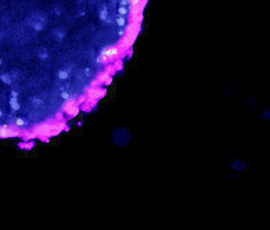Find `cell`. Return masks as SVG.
<instances>
[{
    "label": "cell",
    "instance_id": "cell-8",
    "mask_svg": "<svg viewBox=\"0 0 270 230\" xmlns=\"http://www.w3.org/2000/svg\"><path fill=\"white\" fill-rule=\"evenodd\" d=\"M14 125L17 126V128H21V126H27V122H25V119H22V118H17Z\"/></svg>",
    "mask_w": 270,
    "mask_h": 230
},
{
    "label": "cell",
    "instance_id": "cell-3",
    "mask_svg": "<svg viewBox=\"0 0 270 230\" xmlns=\"http://www.w3.org/2000/svg\"><path fill=\"white\" fill-rule=\"evenodd\" d=\"M64 129H65V123L64 122H57L56 125H53V130H51V133H50V136H56V135H58L60 132H63Z\"/></svg>",
    "mask_w": 270,
    "mask_h": 230
},
{
    "label": "cell",
    "instance_id": "cell-10",
    "mask_svg": "<svg viewBox=\"0 0 270 230\" xmlns=\"http://www.w3.org/2000/svg\"><path fill=\"white\" fill-rule=\"evenodd\" d=\"M61 97H63L64 100H69V99H71V94H69L68 92H63V93H61Z\"/></svg>",
    "mask_w": 270,
    "mask_h": 230
},
{
    "label": "cell",
    "instance_id": "cell-11",
    "mask_svg": "<svg viewBox=\"0 0 270 230\" xmlns=\"http://www.w3.org/2000/svg\"><path fill=\"white\" fill-rule=\"evenodd\" d=\"M0 65H2V58H0Z\"/></svg>",
    "mask_w": 270,
    "mask_h": 230
},
{
    "label": "cell",
    "instance_id": "cell-7",
    "mask_svg": "<svg viewBox=\"0 0 270 230\" xmlns=\"http://www.w3.org/2000/svg\"><path fill=\"white\" fill-rule=\"evenodd\" d=\"M10 107H11L13 111H18L20 108H21V105H20V103H18L17 97H11V99H10Z\"/></svg>",
    "mask_w": 270,
    "mask_h": 230
},
{
    "label": "cell",
    "instance_id": "cell-12",
    "mask_svg": "<svg viewBox=\"0 0 270 230\" xmlns=\"http://www.w3.org/2000/svg\"><path fill=\"white\" fill-rule=\"evenodd\" d=\"M0 117H2V111H0Z\"/></svg>",
    "mask_w": 270,
    "mask_h": 230
},
{
    "label": "cell",
    "instance_id": "cell-4",
    "mask_svg": "<svg viewBox=\"0 0 270 230\" xmlns=\"http://www.w3.org/2000/svg\"><path fill=\"white\" fill-rule=\"evenodd\" d=\"M0 81L3 82V83H6V85H11L13 82H14V79H13L11 74H2L0 75Z\"/></svg>",
    "mask_w": 270,
    "mask_h": 230
},
{
    "label": "cell",
    "instance_id": "cell-2",
    "mask_svg": "<svg viewBox=\"0 0 270 230\" xmlns=\"http://www.w3.org/2000/svg\"><path fill=\"white\" fill-rule=\"evenodd\" d=\"M53 125L54 123H50V122H45V123H40L35 128L33 133L36 136H42V137H50V133L53 130Z\"/></svg>",
    "mask_w": 270,
    "mask_h": 230
},
{
    "label": "cell",
    "instance_id": "cell-9",
    "mask_svg": "<svg viewBox=\"0 0 270 230\" xmlns=\"http://www.w3.org/2000/svg\"><path fill=\"white\" fill-rule=\"evenodd\" d=\"M32 103H33V105H36V107H40V105H43V101H42L40 99H33Z\"/></svg>",
    "mask_w": 270,
    "mask_h": 230
},
{
    "label": "cell",
    "instance_id": "cell-6",
    "mask_svg": "<svg viewBox=\"0 0 270 230\" xmlns=\"http://www.w3.org/2000/svg\"><path fill=\"white\" fill-rule=\"evenodd\" d=\"M65 112L69 115V118H74V117H76V115H78V112H79V105H78V104H75V105H74V107H71V108H69V110H67Z\"/></svg>",
    "mask_w": 270,
    "mask_h": 230
},
{
    "label": "cell",
    "instance_id": "cell-1",
    "mask_svg": "<svg viewBox=\"0 0 270 230\" xmlns=\"http://www.w3.org/2000/svg\"><path fill=\"white\" fill-rule=\"evenodd\" d=\"M21 135L20 129L10 125H2L0 126V139H9V137H17Z\"/></svg>",
    "mask_w": 270,
    "mask_h": 230
},
{
    "label": "cell",
    "instance_id": "cell-5",
    "mask_svg": "<svg viewBox=\"0 0 270 230\" xmlns=\"http://www.w3.org/2000/svg\"><path fill=\"white\" fill-rule=\"evenodd\" d=\"M75 104H78V103H76V100L74 99V97H71L69 100H65V101H64V104H63V110H64V111H67V110H69L71 107H74Z\"/></svg>",
    "mask_w": 270,
    "mask_h": 230
}]
</instances>
